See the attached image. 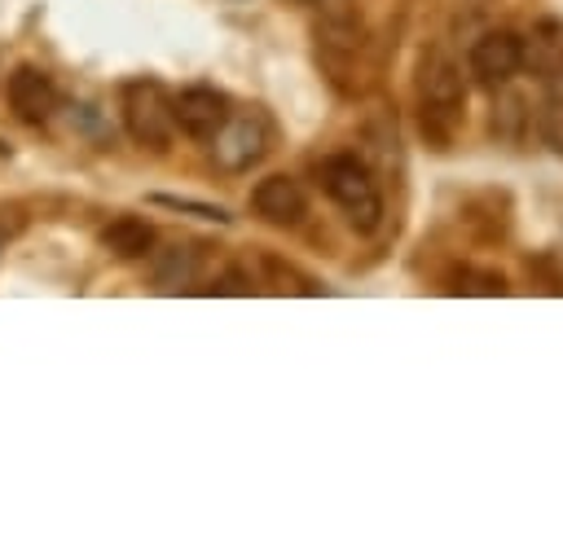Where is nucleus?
<instances>
[{
  "instance_id": "9",
  "label": "nucleus",
  "mask_w": 563,
  "mask_h": 558,
  "mask_svg": "<svg viewBox=\"0 0 563 558\" xmlns=\"http://www.w3.org/2000/svg\"><path fill=\"white\" fill-rule=\"evenodd\" d=\"M172 114H176V132H185L189 141H211L220 123L229 119V97L220 88L194 83L172 97Z\"/></svg>"
},
{
  "instance_id": "12",
  "label": "nucleus",
  "mask_w": 563,
  "mask_h": 558,
  "mask_svg": "<svg viewBox=\"0 0 563 558\" xmlns=\"http://www.w3.org/2000/svg\"><path fill=\"white\" fill-rule=\"evenodd\" d=\"M532 57H537L541 79L563 97V31H559V40H541V31H537L532 35Z\"/></svg>"
},
{
  "instance_id": "16",
  "label": "nucleus",
  "mask_w": 563,
  "mask_h": 558,
  "mask_svg": "<svg viewBox=\"0 0 563 558\" xmlns=\"http://www.w3.org/2000/svg\"><path fill=\"white\" fill-rule=\"evenodd\" d=\"M18 233H22V215H18L13 207H9V211L0 207V255H4V246H9Z\"/></svg>"
},
{
  "instance_id": "13",
  "label": "nucleus",
  "mask_w": 563,
  "mask_h": 558,
  "mask_svg": "<svg viewBox=\"0 0 563 558\" xmlns=\"http://www.w3.org/2000/svg\"><path fill=\"white\" fill-rule=\"evenodd\" d=\"M449 290L453 294H506V277L493 272V268H484V272L479 268H462Z\"/></svg>"
},
{
  "instance_id": "2",
  "label": "nucleus",
  "mask_w": 563,
  "mask_h": 558,
  "mask_svg": "<svg viewBox=\"0 0 563 558\" xmlns=\"http://www.w3.org/2000/svg\"><path fill=\"white\" fill-rule=\"evenodd\" d=\"M413 92H418V123H422V136L435 145V149H449L457 123H462V110H466V79H462V66L449 48H427L418 57V75H413Z\"/></svg>"
},
{
  "instance_id": "10",
  "label": "nucleus",
  "mask_w": 563,
  "mask_h": 558,
  "mask_svg": "<svg viewBox=\"0 0 563 558\" xmlns=\"http://www.w3.org/2000/svg\"><path fill=\"white\" fill-rule=\"evenodd\" d=\"M101 246L114 255V259H145L154 250V224L141 220V215H114L106 228H101Z\"/></svg>"
},
{
  "instance_id": "7",
  "label": "nucleus",
  "mask_w": 563,
  "mask_h": 558,
  "mask_svg": "<svg viewBox=\"0 0 563 558\" xmlns=\"http://www.w3.org/2000/svg\"><path fill=\"white\" fill-rule=\"evenodd\" d=\"M4 101H9L13 119H22V123H44V119H53L62 92H57V83H53L48 70L22 62V66H13V70L4 75Z\"/></svg>"
},
{
  "instance_id": "3",
  "label": "nucleus",
  "mask_w": 563,
  "mask_h": 558,
  "mask_svg": "<svg viewBox=\"0 0 563 558\" xmlns=\"http://www.w3.org/2000/svg\"><path fill=\"white\" fill-rule=\"evenodd\" d=\"M317 180L321 189L339 202V211L347 215V224L356 233H374L383 224V193L374 171L356 158V154H330L317 163Z\"/></svg>"
},
{
  "instance_id": "14",
  "label": "nucleus",
  "mask_w": 563,
  "mask_h": 558,
  "mask_svg": "<svg viewBox=\"0 0 563 558\" xmlns=\"http://www.w3.org/2000/svg\"><path fill=\"white\" fill-rule=\"evenodd\" d=\"M260 264H264V268H268V272H273V281H277V286H273V290H295V294H312V290H317V286H312V281H308V277H299V272H295V268H290V264H282V259H277V255H264V259H260Z\"/></svg>"
},
{
  "instance_id": "11",
  "label": "nucleus",
  "mask_w": 563,
  "mask_h": 558,
  "mask_svg": "<svg viewBox=\"0 0 563 558\" xmlns=\"http://www.w3.org/2000/svg\"><path fill=\"white\" fill-rule=\"evenodd\" d=\"M198 272H202V250L198 246H167L163 255H158V264H154V286L158 290H189L194 281H198Z\"/></svg>"
},
{
  "instance_id": "1",
  "label": "nucleus",
  "mask_w": 563,
  "mask_h": 558,
  "mask_svg": "<svg viewBox=\"0 0 563 558\" xmlns=\"http://www.w3.org/2000/svg\"><path fill=\"white\" fill-rule=\"evenodd\" d=\"M312 40H317V66H321V75L343 97H365L369 83H374L369 26L356 13H347V9H330L325 18L312 22Z\"/></svg>"
},
{
  "instance_id": "5",
  "label": "nucleus",
  "mask_w": 563,
  "mask_h": 558,
  "mask_svg": "<svg viewBox=\"0 0 563 558\" xmlns=\"http://www.w3.org/2000/svg\"><path fill=\"white\" fill-rule=\"evenodd\" d=\"M268 149H273V119L260 105H246L238 114L229 110V119L211 136V158L220 171H251L255 163H264Z\"/></svg>"
},
{
  "instance_id": "6",
  "label": "nucleus",
  "mask_w": 563,
  "mask_h": 558,
  "mask_svg": "<svg viewBox=\"0 0 563 558\" xmlns=\"http://www.w3.org/2000/svg\"><path fill=\"white\" fill-rule=\"evenodd\" d=\"M528 62V44L515 31H484L471 53H466V70L475 75L479 88H506Z\"/></svg>"
},
{
  "instance_id": "15",
  "label": "nucleus",
  "mask_w": 563,
  "mask_h": 558,
  "mask_svg": "<svg viewBox=\"0 0 563 558\" xmlns=\"http://www.w3.org/2000/svg\"><path fill=\"white\" fill-rule=\"evenodd\" d=\"M154 202L158 207H172V211H194V215H202V220H229V211L224 207H211V202H194V198H172V193H154Z\"/></svg>"
},
{
  "instance_id": "8",
  "label": "nucleus",
  "mask_w": 563,
  "mask_h": 558,
  "mask_svg": "<svg viewBox=\"0 0 563 558\" xmlns=\"http://www.w3.org/2000/svg\"><path fill=\"white\" fill-rule=\"evenodd\" d=\"M251 211H255L264 224H273V228H299L303 215H308V193H303V185H299L295 176L273 171V176L255 180V189H251Z\"/></svg>"
},
{
  "instance_id": "4",
  "label": "nucleus",
  "mask_w": 563,
  "mask_h": 558,
  "mask_svg": "<svg viewBox=\"0 0 563 558\" xmlns=\"http://www.w3.org/2000/svg\"><path fill=\"white\" fill-rule=\"evenodd\" d=\"M119 114H123V132L141 145L163 154L176 136V114H172V92L158 79H128L119 88Z\"/></svg>"
}]
</instances>
